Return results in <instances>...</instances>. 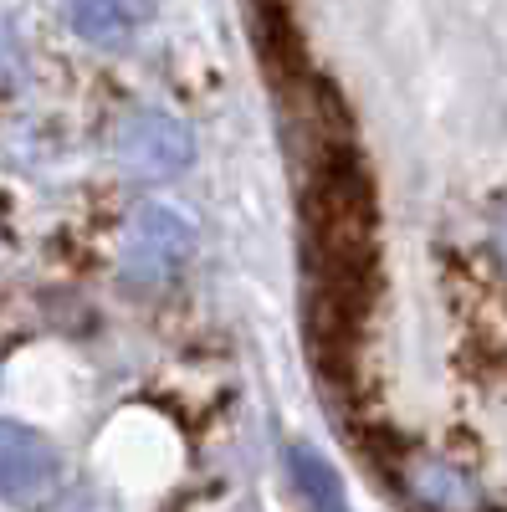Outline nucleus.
<instances>
[{
  "instance_id": "1",
  "label": "nucleus",
  "mask_w": 507,
  "mask_h": 512,
  "mask_svg": "<svg viewBox=\"0 0 507 512\" xmlns=\"http://www.w3.org/2000/svg\"><path fill=\"white\" fill-rule=\"evenodd\" d=\"M190 251H195V231L180 210L144 205L129 226V241H123V267H129L134 282H164L190 262Z\"/></svg>"
},
{
  "instance_id": "2",
  "label": "nucleus",
  "mask_w": 507,
  "mask_h": 512,
  "mask_svg": "<svg viewBox=\"0 0 507 512\" xmlns=\"http://www.w3.org/2000/svg\"><path fill=\"white\" fill-rule=\"evenodd\" d=\"M57 482V451L26 425L0 420V497L6 502H36Z\"/></svg>"
},
{
  "instance_id": "3",
  "label": "nucleus",
  "mask_w": 507,
  "mask_h": 512,
  "mask_svg": "<svg viewBox=\"0 0 507 512\" xmlns=\"http://www.w3.org/2000/svg\"><path fill=\"white\" fill-rule=\"evenodd\" d=\"M395 477L405 487V497L420 512H482V492L472 487V477H461L451 461L431 456V451H410L400 456Z\"/></svg>"
},
{
  "instance_id": "4",
  "label": "nucleus",
  "mask_w": 507,
  "mask_h": 512,
  "mask_svg": "<svg viewBox=\"0 0 507 512\" xmlns=\"http://www.w3.org/2000/svg\"><path fill=\"white\" fill-rule=\"evenodd\" d=\"M123 159L134 169H144V175H175V169L190 164V134L175 118L144 113L123 128Z\"/></svg>"
},
{
  "instance_id": "5",
  "label": "nucleus",
  "mask_w": 507,
  "mask_h": 512,
  "mask_svg": "<svg viewBox=\"0 0 507 512\" xmlns=\"http://www.w3.org/2000/svg\"><path fill=\"white\" fill-rule=\"evenodd\" d=\"M154 16V0H67V21L93 47H123Z\"/></svg>"
},
{
  "instance_id": "6",
  "label": "nucleus",
  "mask_w": 507,
  "mask_h": 512,
  "mask_svg": "<svg viewBox=\"0 0 507 512\" xmlns=\"http://www.w3.org/2000/svg\"><path fill=\"white\" fill-rule=\"evenodd\" d=\"M292 487L308 497L313 512H344V492H338V482L328 477V466H323L308 446L292 451Z\"/></svg>"
},
{
  "instance_id": "7",
  "label": "nucleus",
  "mask_w": 507,
  "mask_h": 512,
  "mask_svg": "<svg viewBox=\"0 0 507 512\" xmlns=\"http://www.w3.org/2000/svg\"><path fill=\"white\" fill-rule=\"evenodd\" d=\"M497 256H502V267H507V216L497 221Z\"/></svg>"
}]
</instances>
